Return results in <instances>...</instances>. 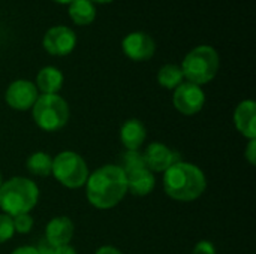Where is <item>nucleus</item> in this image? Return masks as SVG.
Returning a JSON list of instances; mask_svg holds the SVG:
<instances>
[{
  "instance_id": "obj_11",
  "label": "nucleus",
  "mask_w": 256,
  "mask_h": 254,
  "mask_svg": "<svg viewBox=\"0 0 256 254\" xmlns=\"http://www.w3.org/2000/svg\"><path fill=\"white\" fill-rule=\"evenodd\" d=\"M144 156L146 168L154 172H165L172 165L182 162L180 154L160 142H153L147 147Z\"/></svg>"
},
{
  "instance_id": "obj_25",
  "label": "nucleus",
  "mask_w": 256,
  "mask_h": 254,
  "mask_svg": "<svg viewBox=\"0 0 256 254\" xmlns=\"http://www.w3.org/2000/svg\"><path fill=\"white\" fill-rule=\"evenodd\" d=\"M246 159L249 160L250 165H255L256 163V139H250L248 148H246Z\"/></svg>"
},
{
  "instance_id": "obj_6",
  "label": "nucleus",
  "mask_w": 256,
  "mask_h": 254,
  "mask_svg": "<svg viewBox=\"0 0 256 254\" xmlns=\"http://www.w3.org/2000/svg\"><path fill=\"white\" fill-rule=\"evenodd\" d=\"M51 174L64 187L78 189L87 183L88 168L80 154L74 151H63L52 159Z\"/></svg>"
},
{
  "instance_id": "obj_2",
  "label": "nucleus",
  "mask_w": 256,
  "mask_h": 254,
  "mask_svg": "<svg viewBox=\"0 0 256 254\" xmlns=\"http://www.w3.org/2000/svg\"><path fill=\"white\" fill-rule=\"evenodd\" d=\"M207 187L206 175L202 171L186 162H178L165 171L164 175V189L165 193L183 202H190L198 199Z\"/></svg>"
},
{
  "instance_id": "obj_22",
  "label": "nucleus",
  "mask_w": 256,
  "mask_h": 254,
  "mask_svg": "<svg viewBox=\"0 0 256 254\" xmlns=\"http://www.w3.org/2000/svg\"><path fill=\"white\" fill-rule=\"evenodd\" d=\"M14 222V231L18 234H28L33 228V219L28 214H20L12 219Z\"/></svg>"
},
{
  "instance_id": "obj_1",
  "label": "nucleus",
  "mask_w": 256,
  "mask_h": 254,
  "mask_svg": "<svg viewBox=\"0 0 256 254\" xmlns=\"http://www.w3.org/2000/svg\"><path fill=\"white\" fill-rule=\"evenodd\" d=\"M87 199L98 210H110L128 193L126 174L120 166L105 165L87 178Z\"/></svg>"
},
{
  "instance_id": "obj_20",
  "label": "nucleus",
  "mask_w": 256,
  "mask_h": 254,
  "mask_svg": "<svg viewBox=\"0 0 256 254\" xmlns=\"http://www.w3.org/2000/svg\"><path fill=\"white\" fill-rule=\"evenodd\" d=\"M122 165L120 168L123 169L124 174H129V172H134V171H138V169H144L146 168V162H144V156L142 153H140L138 150H128L126 153L122 154Z\"/></svg>"
},
{
  "instance_id": "obj_27",
  "label": "nucleus",
  "mask_w": 256,
  "mask_h": 254,
  "mask_svg": "<svg viewBox=\"0 0 256 254\" xmlns=\"http://www.w3.org/2000/svg\"><path fill=\"white\" fill-rule=\"evenodd\" d=\"M96 254H123L122 252H118L117 249H114V247H110V246H105V247H100Z\"/></svg>"
},
{
  "instance_id": "obj_23",
  "label": "nucleus",
  "mask_w": 256,
  "mask_h": 254,
  "mask_svg": "<svg viewBox=\"0 0 256 254\" xmlns=\"http://www.w3.org/2000/svg\"><path fill=\"white\" fill-rule=\"evenodd\" d=\"M192 254H216V249L210 241H200Z\"/></svg>"
},
{
  "instance_id": "obj_10",
  "label": "nucleus",
  "mask_w": 256,
  "mask_h": 254,
  "mask_svg": "<svg viewBox=\"0 0 256 254\" xmlns=\"http://www.w3.org/2000/svg\"><path fill=\"white\" fill-rule=\"evenodd\" d=\"M123 52L135 61H144L153 57L156 45L152 36L144 31H132L122 42Z\"/></svg>"
},
{
  "instance_id": "obj_29",
  "label": "nucleus",
  "mask_w": 256,
  "mask_h": 254,
  "mask_svg": "<svg viewBox=\"0 0 256 254\" xmlns=\"http://www.w3.org/2000/svg\"><path fill=\"white\" fill-rule=\"evenodd\" d=\"M90 1H92V3H93V1H96V3H111L112 0H90Z\"/></svg>"
},
{
  "instance_id": "obj_16",
  "label": "nucleus",
  "mask_w": 256,
  "mask_h": 254,
  "mask_svg": "<svg viewBox=\"0 0 256 254\" xmlns=\"http://www.w3.org/2000/svg\"><path fill=\"white\" fill-rule=\"evenodd\" d=\"M63 85V73L52 67L46 66L39 70L36 76V88L40 90L44 94H57V91Z\"/></svg>"
},
{
  "instance_id": "obj_17",
  "label": "nucleus",
  "mask_w": 256,
  "mask_h": 254,
  "mask_svg": "<svg viewBox=\"0 0 256 254\" xmlns=\"http://www.w3.org/2000/svg\"><path fill=\"white\" fill-rule=\"evenodd\" d=\"M69 16L76 25H88L96 18V7L90 0H74L69 6Z\"/></svg>"
},
{
  "instance_id": "obj_4",
  "label": "nucleus",
  "mask_w": 256,
  "mask_h": 254,
  "mask_svg": "<svg viewBox=\"0 0 256 254\" xmlns=\"http://www.w3.org/2000/svg\"><path fill=\"white\" fill-rule=\"evenodd\" d=\"M220 58L214 48L208 45H201L194 48L182 63L183 76L189 79V82L202 85L210 82L219 72Z\"/></svg>"
},
{
  "instance_id": "obj_21",
  "label": "nucleus",
  "mask_w": 256,
  "mask_h": 254,
  "mask_svg": "<svg viewBox=\"0 0 256 254\" xmlns=\"http://www.w3.org/2000/svg\"><path fill=\"white\" fill-rule=\"evenodd\" d=\"M14 222L8 214H0V244L9 241L14 237Z\"/></svg>"
},
{
  "instance_id": "obj_18",
  "label": "nucleus",
  "mask_w": 256,
  "mask_h": 254,
  "mask_svg": "<svg viewBox=\"0 0 256 254\" xmlns=\"http://www.w3.org/2000/svg\"><path fill=\"white\" fill-rule=\"evenodd\" d=\"M183 78L182 67L177 64H165L158 72V82L168 90H176L180 84H183Z\"/></svg>"
},
{
  "instance_id": "obj_28",
  "label": "nucleus",
  "mask_w": 256,
  "mask_h": 254,
  "mask_svg": "<svg viewBox=\"0 0 256 254\" xmlns=\"http://www.w3.org/2000/svg\"><path fill=\"white\" fill-rule=\"evenodd\" d=\"M12 254H38L34 247H20L16 250H14Z\"/></svg>"
},
{
  "instance_id": "obj_7",
  "label": "nucleus",
  "mask_w": 256,
  "mask_h": 254,
  "mask_svg": "<svg viewBox=\"0 0 256 254\" xmlns=\"http://www.w3.org/2000/svg\"><path fill=\"white\" fill-rule=\"evenodd\" d=\"M42 43L48 54L64 57L74 51L76 45V34L66 25H56L46 30Z\"/></svg>"
},
{
  "instance_id": "obj_15",
  "label": "nucleus",
  "mask_w": 256,
  "mask_h": 254,
  "mask_svg": "<svg viewBox=\"0 0 256 254\" xmlns=\"http://www.w3.org/2000/svg\"><path fill=\"white\" fill-rule=\"evenodd\" d=\"M146 136V127L140 120H128L120 129V141L130 151L138 150L144 144Z\"/></svg>"
},
{
  "instance_id": "obj_13",
  "label": "nucleus",
  "mask_w": 256,
  "mask_h": 254,
  "mask_svg": "<svg viewBox=\"0 0 256 254\" xmlns=\"http://www.w3.org/2000/svg\"><path fill=\"white\" fill-rule=\"evenodd\" d=\"M72 237H74V223L68 217H56L46 225L45 240L54 247L69 244Z\"/></svg>"
},
{
  "instance_id": "obj_19",
  "label": "nucleus",
  "mask_w": 256,
  "mask_h": 254,
  "mask_svg": "<svg viewBox=\"0 0 256 254\" xmlns=\"http://www.w3.org/2000/svg\"><path fill=\"white\" fill-rule=\"evenodd\" d=\"M27 169L38 177H48L52 171V157L44 151L33 153L27 160Z\"/></svg>"
},
{
  "instance_id": "obj_9",
  "label": "nucleus",
  "mask_w": 256,
  "mask_h": 254,
  "mask_svg": "<svg viewBox=\"0 0 256 254\" xmlns=\"http://www.w3.org/2000/svg\"><path fill=\"white\" fill-rule=\"evenodd\" d=\"M6 102L16 111H27L38 100V88L34 84L26 79L14 81L6 90Z\"/></svg>"
},
{
  "instance_id": "obj_24",
  "label": "nucleus",
  "mask_w": 256,
  "mask_h": 254,
  "mask_svg": "<svg viewBox=\"0 0 256 254\" xmlns=\"http://www.w3.org/2000/svg\"><path fill=\"white\" fill-rule=\"evenodd\" d=\"M34 249H36L38 254H56V247L51 246L45 238H42Z\"/></svg>"
},
{
  "instance_id": "obj_5",
  "label": "nucleus",
  "mask_w": 256,
  "mask_h": 254,
  "mask_svg": "<svg viewBox=\"0 0 256 254\" xmlns=\"http://www.w3.org/2000/svg\"><path fill=\"white\" fill-rule=\"evenodd\" d=\"M33 120L42 130H60L69 120V106L58 94H42L33 105Z\"/></svg>"
},
{
  "instance_id": "obj_30",
  "label": "nucleus",
  "mask_w": 256,
  "mask_h": 254,
  "mask_svg": "<svg viewBox=\"0 0 256 254\" xmlns=\"http://www.w3.org/2000/svg\"><path fill=\"white\" fill-rule=\"evenodd\" d=\"M54 1H57V3H72L74 0H54Z\"/></svg>"
},
{
  "instance_id": "obj_31",
  "label": "nucleus",
  "mask_w": 256,
  "mask_h": 254,
  "mask_svg": "<svg viewBox=\"0 0 256 254\" xmlns=\"http://www.w3.org/2000/svg\"><path fill=\"white\" fill-rule=\"evenodd\" d=\"M0 186H2V175H0Z\"/></svg>"
},
{
  "instance_id": "obj_8",
  "label": "nucleus",
  "mask_w": 256,
  "mask_h": 254,
  "mask_svg": "<svg viewBox=\"0 0 256 254\" xmlns=\"http://www.w3.org/2000/svg\"><path fill=\"white\" fill-rule=\"evenodd\" d=\"M172 103L178 112L184 115H194L202 109L206 103V94L200 85L192 82H183L176 88Z\"/></svg>"
},
{
  "instance_id": "obj_26",
  "label": "nucleus",
  "mask_w": 256,
  "mask_h": 254,
  "mask_svg": "<svg viewBox=\"0 0 256 254\" xmlns=\"http://www.w3.org/2000/svg\"><path fill=\"white\" fill-rule=\"evenodd\" d=\"M56 254H76V252H75L74 247H70L69 244H66V246L56 247Z\"/></svg>"
},
{
  "instance_id": "obj_3",
  "label": "nucleus",
  "mask_w": 256,
  "mask_h": 254,
  "mask_svg": "<svg viewBox=\"0 0 256 254\" xmlns=\"http://www.w3.org/2000/svg\"><path fill=\"white\" fill-rule=\"evenodd\" d=\"M38 199L39 189L28 178L15 177L0 186V208L10 217L28 214L38 204Z\"/></svg>"
},
{
  "instance_id": "obj_14",
  "label": "nucleus",
  "mask_w": 256,
  "mask_h": 254,
  "mask_svg": "<svg viewBox=\"0 0 256 254\" xmlns=\"http://www.w3.org/2000/svg\"><path fill=\"white\" fill-rule=\"evenodd\" d=\"M126 180H128V190L135 196L150 195L156 184L152 171H148L147 168L126 174Z\"/></svg>"
},
{
  "instance_id": "obj_12",
  "label": "nucleus",
  "mask_w": 256,
  "mask_h": 254,
  "mask_svg": "<svg viewBox=\"0 0 256 254\" xmlns=\"http://www.w3.org/2000/svg\"><path fill=\"white\" fill-rule=\"evenodd\" d=\"M234 121L238 129V132L249 138L256 139V105L254 100H244L242 102L236 112H234Z\"/></svg>"
}]
</instances>
